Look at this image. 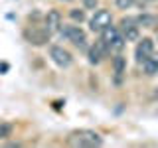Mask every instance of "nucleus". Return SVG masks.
Segmentation results:
<instances>
[{
	"instance_id": "obj_1",
	"label": "nucleus",
	"mask_w": 158,
	"mask_h": 148,
	"mask_svg": "<svg viewBox=\"0 0 158 148\" xmlns=\"http://www.w3.org/2000/svg\"><path fill=\"white\" fill-rule=\"evenodd\" d=\"M67 144L73 148H95V146H103V138L95 130L79 128V130H73L67 136Z\"/></svg>"
},
{
	"instance_id": "obj_3",
	"label": "nucleus",
	"mask_w": 158,
	"mask_h": 148,
	"mask_svg": "<svg viewBox=\"0 0 158 148\" xmlns=\"http://www.w3.org/2000/svg\"><path fill=\"white\" fill-rule=\"evenodd\" d=\"M113 22V16L109 10H95V14H93L91 18V32H103L107 26H111Z\"/></svg>"
},
{
	"instance_id": "obj_17",
	"label": "nucleus",
	"mask_w": 158,
	"mask_h": 148,
	"mask_svg": "<svg viewBox=\"0 0 158 148\" xmlns=\"http://www.w3.org/2000/svg\"><path fill=\"white\" fill-rule=\"evenodd\" d=\"M83 4H85L87 8H95L97 6V0H83Z\"/></svg>"
},
{
	"instance_id": "obj_7",
	"label": "nucleus",
	"mask_w": 158,
	"mask_h": 148,
	"mask_svg": "<svg viewBox=\"0 0 158 148\" xmlns=\"http://www.w3.org/2000/svg\"><path fill=\"white\" fill-rule=\"evenodd\" d=\"M121 32L127 42H136L138 39V22L136 18H123L121 20Z\"/></svg>"
},
{
	"instance_id": "obj_11",
	"label": "nucleus",
	"mask_w": 158,
	"mask_h": 148,
	"mask_svg": "<svg viewBox=\"0 0 158 148\" xmlns=\"http://www.w3.org/2000/svg\"><path fill=\"white\" fill-rule=\"evenodd\" d=\"M142 67H144V73H146V75H156V73H158V56L152 53V56L148 57L144 63H142Z\"/></svg>"
},
{
	"instance_id": "obj_6",
	"label": "nucleus",
	"mask_w": 158,
	"mask_h": 148,
	"mask_svg": "<svg viewBox=\"0 0 158 148\" xmlns=\"http://www.w3.org/2000/svg\"><path fill=\"white\" fill-rule=\"evenodd\" d=\"M61 36L67 38L69 42H73L77 47H85V32L79 26H63L61 28Z\"/></svg>"
},
{
	"instance_id": "obj_10",
	"label": "nucleus",
	"mask_w": 158,
	"mask_h": 148,
	"mask_svg": "<svg viewBox=\"0 0 158 148\" xmlns=\"http://www.w3.org/2000/svg\"><path fill=\"white\" fill-rule=\"evenodd\" d=\"M28 36V39H30V43H34V46H44V43L48 42V38H49V34L46 32V28L42 30V32H38V30H34L32 34H26Z\"/></svg>"
},
{
	"instance_id": "obj_13",
	"label": "nucleus",
	"mask_w": 158,
	"mask_h": 148,
	"mask_svg": "<svg viewBox=\"0 0 158 148\" xmlns=\"http://www.w3.org/2000/svg\"><path fill=\"white\" fill-rule=\"evenodd\" d=\"M113 65H115V79H117V83H121L123 73H125V69H127V61L121 56H117L115 61H113Z\"/></svg>"
},
{
	"instance_id": "obj_15",
	"label": "nucleus",
	"mask_w": 158,
	"mask_h": 148,
	"mask_svg": "<svg viewBox=\"0 0 158 148\" xmlns=\"http://www.w3.org/2000/svg\"><path fill=\"white\" fill-rule=\"evenodd\" d=\"M69 16H71V20H75V22H83V20H85V12L73 8V10H69Z\"/></svg>"
},
{
	"instance_id": "obj_2",
	"label": "nucleus",
	"mask_w": 158,
	"mask_h": 148,
	"mask_svg": "<svg viewBox=\"0 0 158 148\" xmlns=\"http://www.w3.org/2000/svg\"><path fill=\"white\" fill-rule=\"evenodd\" d=\"M101 39L105 42L107 49L113 51V53H121L123 47H125V42H127L125 36H123L115 26H107L105 30H103V32H101Z\"/></svg>"
},
{
	"instance_id": "obj_5",
	"label": "nucleus",
	"mask_w": 158,
	"mask_h": 148,
	"mask_svg": "<svg viewBox=\"0 0 158 148\" xmlns=\"http://www.w3.org/2000/svg\"><path fill=\"white\" fill-rule=\"evenodd\" d=\"M49 57L53 59V63L59 67H69L73 63V57L67 49H63L61 46H52L49 47Z\"/></svg>"
},
{
	"instance_id": "obj_8",
	"label": "nucleus",
	"mask_w": 158,
	"mask_h": 148,
	"mask_svg": "<svg viewBox=\"0 0 158 148\" xmlns=\"http://www.w3.org/2000/svg\"><path fill=\"white\" fill-rule=\"evenodd\" d=\"M46 32L52 36V34L56 32H61V14L57 12V10H49L48 16H46Z\"/></svg>"
},
{
	"instance_id": "obj_18",
	"label": "nucleus",
	"mask_w": 158,
	"mask_h": 148,
	"mask_svg": "<svg viewBox=\"0 0 158 148\" xmlns=\"http://www.w3.org/2000/svg\"><path fill=\"white\" fill-rule=\"evenodd\" d=\"M63 2H69V0H63Z\"/></svg>"
},
{
	"instance_id": "obj_9",
	"label": "nucleus",
	"mask_w": 158,
	"mask_h": 148,
	"mask_svg": "<svg viewBox=\"0 0 158 148\" xmlns=\"http://www.w3.org/2000/svg\"><path fill=\"white\" fill-rule=\"evenodd\" d=\"M109 51L105 42H97L95 46H91V49H89V63H93V65H97V63L103 61V57H105V53Z\"/></svg>"
},
{
	"instance_id": "obj_4",
	"label": "nucleus",
	"mask_w": 158,
	"mask_h": 148,
	"mask_svg": "<svg viewBox=\"0 0 158 148\" xmlns=\"http://www.w3.org/2000/svg\"><path fill=\"white\" fill-rule=\"evenodd\" d=\"M154 53V42H152L150 38H142V39H138V43H136V49H135V57H136V61L138 63H144L148 57Z\"/></svg>"
},
{
	"instance_id": "obj_14",
	"label": "nucleus",
	"mask_w": 158,
	"mask_h": 148,
	"mask_svg": "<svg viewBox=\"0 0 158 148\" xmlns=\"http://www.w3.org/2000/svg\"><path fill=\"white\" fill-rule=\"evenodd\" d=\"M10 134H12V125L10 122H0V140L8 138Z\"/></svg>"
},
{
	"instance_id": "obj_12",
	"label": "nucleus",
	"mask_w": 158,
	"mask_h": 148,
	"mask_svg": "<svg viewBox=\"0 0 158 148\" xmlns=\"http://www.w3.org/2000/svg\"><path fill=\"white\" fill-rule=\"evenodd\" d=\"M138 26H144V28H156L158 26V16H152V14H142V16L136 18Z\"/></svg>"
},
{
	"instance_id": "obj_16",
	"label": "nucleus",
	"mask_w": 158,
	"mask_h": 148,
	"mask_svg": "<svg viewBox=\"0 0 158 148\" xmlns=\"http://www.w3.org/2000/svg\"><path fill=\"white\" fill-rule=\"evenodd\" d=\"M132 2H135V0H117V6L123 8V10H127V8L132 6Z\"/></svg>"
}]
</instances>
